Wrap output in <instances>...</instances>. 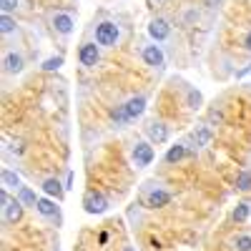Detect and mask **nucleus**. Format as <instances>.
<instances>
[{
  "mask_svg": "<svg viewBox=\"0 0 251 251\" xmlns=\"http://www.w3.org/2000/svg\"><path fill=\"white\" fill-rule=\"evenodd\" d=\"M123 251H136V249H133V246H126V249H123Z\"/></svg>",
  "mask_w": 251,
  "mask_h": 251,
  "instance_id": "obj_29",
  "label": "nucleus"
},
{
  "mask_svg": "<svg viewBox=\"0 0 251 251\" xmlns=\"http://www.w3.org/2000/svg\"><path fill=\"white\" fill-rule=\"evenodd\" d=\"M123 108H126V116H128V121H136V118H141L143 111H146V98H143V96H133V98H128V100L123 103Z\"/></svg>",
  "mask_w": 251,
  "mask_h": 251,
  "instance_id": "obj_5",
  "label": "nucleus"
},
{
  "mask_svg": "<svg viewBox=\"0 0 251 251\" xmlns=\"http://www.w3.org/2000/svg\"><path fill=\"white\" fill-rule=\"evenodd\" d=\"M0 203H3V208L10 203V196H8V188H3V191H0Z\"/></svg>",
  "mask_w": 251,
  "mask_h": 251,
  "instance_id": "obj_27",
  "label": "nucleus"
},
{
  "mask_svg": "<svg viewBox=\"0 0 251 251\" xmlns=\"http://www.w3.org/2000/svg\"><path fill=\"white\" fill-rule=\"evenodd\" d=\"M118 35H121V30L113 20H103V23L96 25V43L98 46H116Z\"/></svg>",
  "mask_w": 251,
  "mask_h": 251,
  "instance_id": "obj_1",
  "label": "nucleus"
},
{
  "mask_svg": "<svg viewBox=\"0 0 251 251\" xmlns=\"http://www.w3.org/2000/svg\"><path fill=\"white\" fill-rule=\"evenodd\" d=\"M35 211H38L40 216H58V206H55V201H50V199H38Z\"/></svg>",
  "mask_w": 251,
  "mask_h": 251,
  "instance_id": "obj_13",
  "label": "nucleus"
},
{
  "mask_svg": "<svg viewBox=\"0 0 251 251\" xmlns=\"http://www.w3.org/2000/svg\"><path fill=\"white\" fill-rule=\"evenodd\" d=\"M3 66H5L8 73H20L23 71V58H20L18 53H8L5 60H3Z\"/></svg>",
  "mask_w": 251,
  "mask_h": 251,
  "instance_id": "obj_15",
  "label": "nucleus"
},
{
  "mask_svg": "<svg viewBox=\"0 0 251 251\" xmlns=\"http://www.w3.org/2000/svg\"><path fill=\"white\" fill-rule=\"evenodd\" d=\"M63 188H66V186H60V181H58V178H46V181H43V191H46L48 196L63 199Z\"/></svg>",
  "mask_w": 251,
  "mask_h": 251,
  "instance_id": "obj_16",
  "label": "nucleus"
},
{
  "mask_svg": "<svg viewBox=\"0 0 251 251\" xmlns=\"http://www.w3.org/2000/svg\"><path fill=\"white\" fill-rule=\"evenodd\" d=\"M201 103H203V96L199 91H188V108H201Z\"/></svg>",
  "mask_w": 251,
  "mask_h": 251,
  "instance_id": "obj_22",
  "label": "nucleus"
},
{
  "mask_svg": "<svg viewBox=\"0 0 251 251\" xmlns=\"http://www.w3.org/2000/svg\"><path fill=\"white\" fill-rule=\"evenodd\" d=\"M18 201L23 203V206H38V196H35V191L33 188H28V186H20L18 188Z\"/></svg>",
  "mask_w": 251,
  "mask_h": 251,
  "instance_id": "obj_12",
  "label": "nucleus"
},
{
  "mask_svg": "<svg viewBox=\"0 0 251 251\" xmlns=\"http://www.w3.org/2000/svg\"><path fill=\"white\" fill-rule=\"evenodd\" d=\"M236 249L239 251H251V236H239L236 239Z\"/></svg>",
  "mask_w": 251,
  "mask_h": 251,
  "instance_id": "obj_26",
  "label": "nucleus"
},
{
  "mask_svg": "<svg viewBox=\"0 0 251 251\" xmlns=\"http://www.w3.org/2000/svg\"><path fill=\"white\" fill-rule=\"evenodd\" d=\"M0 30H3L5 35H10L15 30V20L10 15H3V18H0Z\"/></svg>",
  "mask_w": 251,
  "mask_h": 251,
  "instance_id": "obj_23",
  "label": "nucleus"
},
{
  "mask_svg": "<svg viewBox=\"0 0 251 251\" xmlns=\"http://www.w3.org/2000/svg\"><path fill=\"white\" fill-rule=\"evenodd\" d=\"M3 211H5V224H18L20 216H23V203H20V201H10Z\"/></svg>",
  "mask_w": 251,
  "mask_h": 251,
  "instance_id": "obj_11",
  "label": "nucleus"
},
{
  "mask_svg": "<svg viewBox=\"0 0 251 251\" xmlns=\"http://www.w3.org/2000/svg\"><path fill=\"white\" fill-rule=\"evenodd\" d=\"M83 208H86L88 214L98 216L103 211H108V199L103 196V194H98V191H91L86 199H83Z\"/></svg>",
  "mask_w": 251,
  "mask_h": 251,
  "instance_id": "obj_3",
  "label": "nucleus"
},
{
  "mask_svg": "<svg viewBox=\"0 0 251 251\" xmlns=\"http://www.w3.org/2000/svg\"><path fill=\"white\" fill-rule=\"evenodd\" d=\"M113 121H116V126L128 123V116H126V108H123V106H118V108L113 111Z\"/></svg>",
  "mask_w": 251,
  "mask_h": 251,
  "instance_id": "obj_24",
  "label": "nucleus"
},
{
  "mask_svg": "<svg viewBox=\"0 0 251 251\" xmlns=\"http://www.w3.org/2000/svg\"><path fill=\"white\" fill-rule=\"evenodd\" d=\"M53 25H55L58 33L68 35V33L73 30V18H71L68 13H55V15H53Z\"/></svg>",
  "mask_w": 251,
  "mask_h": 251,
  "instance_id": "obj_9",
  "label": "nucleus"
},
{
  "mask_svg": "<svg viewBox=\"0 0 251 251\" xmlns=\"http://www.w3.org/2000/svg\"><path fill=\"white\" fill-rule=\"evenodd\" d=\"M149 35L156 40V43H158V40H166V38L171 35V25L166 23L163 18H153L151 23H149Z\"/></svg>",
  "mask_w": 251,
  "mask_h": 251,
  "instance_id": "obj_6",
  "label": "nucleus"
},
{
  "mask_svg": "<svg viewBox=\"0 0 251 251\" xmlns=\"http://www.w3.org/2000/svg\"><path fill=\"white\" fill-rule=\"evenodd\" d=\"M163 50L158 46H146L143 48V63L146 66H151V68H163Z\"/></svg>",
  "mask_w": 251,
  "mask_h": 251,
  "instance_id": "obj_8",
  "label": "nucleus"
},
{
  "mask_svg": "<svg viewBox=\"0 0 251 251\" xmlns=\"http://www.w3.org/2000/svg\"><path fill=\"white\" fill-rule=\"evenodd\" d=\"M153 158H156V151H153V146H151V143L141 141V143L133 146V161H136L138 169H146V166H151Z\"/></svg>",
  "mask_w": 251,
  "mask_h": 251,
  "instance_id": "obj_2",
  "label": "nucleus"
},
{
  "mask_svg": "<svg viewBox=\"0 0 251 251\" xmlns=\"http://www.w3.org/2000/svg\"><path fill=\"white\" fill-rule=\"evenodd\" d=\"M63 66V55H53V58H48V60H43V71H48V73H53V71H58Z\"/></svg>",
  "mask_w": 251,
  "mask_h": 251,
  "instance_id": "obj_21",
  "label": "nucleus"
},
{
  "mask_svg": "<svg viewBox=\"0 0 251 251\" xmlns=\"http://www.w3.org/2000/svg\"><path fill=\"white\" fill-rule=\"evenodd\" d=\"M251 216V203H236L234 208V221H246Z\"/></svg>",
  "mask_w": 251,
  "mask_h": 251,
  "instance_id": "obj_19",
  "label": "nucleus"
},
{
  "mask_svg": "<svg viewBox=\"0 0 251 251\" xmlns=\"http://www.w3.org/2000/svg\"><path fill=\"white\" fill-rule=\"evenodd\" d=\"M244 46H246V50H249V53H251V33H249V35H246V43H244Z\"/></svg>",
  "mask_w": 251,
  "mask_h": 251,
  "instance_id": "obj_28",
  "label": "nucleus"
},
{
  "mask_svg": "<svg viewBox=\"0 0 251 251\" xmlns=\"http://www.w3.org/2000/svg\"><path fill=\"white\" fill-rule=\"evenodd\" d=\"M78 58H80V63H83L86 68H93L96 63L100 60V50H98L96 43H83L80 50H78Z\"/></svg>",
  "mask_w": 251,
  "mask_h": 251,
  "instance_id": "obj_4",
  "label": "nucleus"
},
{
  "mask_svg": "<svg viewBox=\"0 0 251 251\" xmlns=\"http://www.w3.org/2000/svg\"><path fill=\"white\" fill-rule=\"evenodd\" d=\"M186 153H188L186 146H183V143H176V146H171V149H169V153H166V161H169V163H176V161H181Z\"/></svg>",
  "mask_w": 251,
  "mask_h": 251,
  "instance_id": "obj_18",
  "label": "nucleus"
},
{
  "mask_svg": "<svg viewBox=\"0 0 251 251\" xmlns=\"http://www.w3.org/2000/svg\"><path fill=\"white\" fill-rule=\"evenodd\" d=\"M146 136H149L151 143H166L169 141V128L158 121H151L149 126H146Z\"/></svg>",
  "mask_w": 251,
  "mask_h": 251,
  "instance_id": "obj_7",
  "label": "nucleus"
},
{
  "mask_svg": "<svg viewBox=\"0 0 251 251\" xmlns=\"http://www.w3.org/2000/svg\"><path fill=\"white\" fill-rule=\"evenodd\" d=\"M169 201H171V194L161 191V188H156V191H151L149 196H146V203H149L151 208H161V206H166Z\"/></svg>",
  "mask_w": 251,
  "mask_h": 251,
  "instance_id": "obj_10",
  "label": "nucleus"
},
{
  "mask_svg": "<svg viewBox=\"0 0 251 251\" xmlns=\"http://www.w3.org/2000/svg\"><path fill=\"white\" fill-rule=\"evenodd\" d=\"M0 181H3V188H20V176L10 169H3V174H0Z\"/></svg>",
  "mask_w": 251,
  "mask_h": 251,
  "instance_id": "obj_17",
  "label": "nucleus"
},
{
  "mask_svg": "<svg viewBox=\"0 0 251 251\" xmlns=\"http://www.w3.org/2000/svg\"><path fill=\"white\" fill-rule=\"evenodd\" d=\"M194 143H196V149H201V146H208V141H211V128L208 126H199V128L191 133Z\"/></svg>",
  "mask_w": 251,
  "mask_h": 251,
  "instance_id": "obj_14",
  "label": "nucleus"
},
{
  "mask_svg": "<svg viewBox=\"0 0 251 251\" xmlns=\"http://www.w3.org/2000/svg\"><path fill=\"white\" fill-rule=\"evenodd\" d=\"M20 0H0V8H3V15H10L15 8H18Z\"/></svg>",
  "mask_w": 251,
  "mask_h": 251,
  "instance_id": "obj_25",
  "label": "nucleus"
},
{
  "mask_svg": "<svg viewBox=\"0 0 251 251\" xmlns=\"http://www.w3.org/2000/svg\"><path fill=\"white\" fill-rule=\"evenodd\" d=\"M236 188H239V191H251V174H249V171H241V174H239Z\"/></svg>",
  "mask_w": 251,
  "mask_h": 251,
  "instance_id": "obj_20",
  "label": "nucleus"
}]
</instances>
